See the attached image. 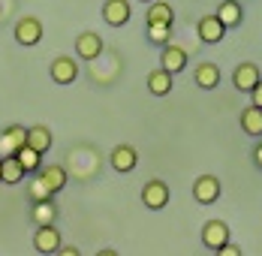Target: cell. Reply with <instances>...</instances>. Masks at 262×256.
<instances>
[{"label": "cell", "mask_w": 262, "mask_h": 256, "mask_svg": "<svg viewBox=\"0 0 262 256\" xmlns=\"http://www.w3.org/2000/svg\"><path fill=\"white\" fill-rule=\"evenodd\" d=\"M12 36H15V42L18 46H36L39 39H42V22L39 18H33V15H25V18H18L15 22V30H12Z\"/></svg>", "instance_id": "cell-3"}, {"label": "cell", "mask_w": 262, "mask_h": 256, "mask_svg": "<svg viewBox=\"0 0 262 256\" xmlns=\"http://www.w3.org/2000/svg\"><path fill=\"white\" fill-rule=\"evenodd\" d=\"M193 81L202 88V91H214L220 84V67L211 63V60H202L196 70H193Z\"/></svg>", "instance_id": "cell-16"}, {"label": "cell", "mask_w": 262, "mask_h": 256, "mask_svg": "<svg viewBox=\"0 0 262 256\" xmlns=\"http://www.w3.org/2000/svg\"><path fill=\"white\" fill-rule=\"evenodd\" d=\"M232 241V232L229 226L223 223V220H208L205 226H202V244L208 247V250H220L223 244H229Z\"/></svg>", "instance_id": "cell-7"}, {"label": "cell", "mask_w": 262, "mask_h": 256, "mask_svg": "<svg viewBox=\"0 0 262 256\" xmlns=\"http://www.w3.org/2000/svg\"><path fill=\"white\" fill-rule=\"evenodd\" d=\"M145 25H175V9L163 0H154L148 3V12H145Z\"/></svg>", "instance_id": "cell-20"}, {"label": "cell", "mask_w": 262, "mask_h": 256, "mask_svg": "<svg viewBox=\"0 0 262 256\" xmlns=\"http://www.w3.org/2000/svg\"><path fill=\"white\" fill-rule=\"evenodd\" d=\"M15 157H18V163L25 166V172H27V175H36V172L42 169V154H39V151H33V148H27V145H21Z\"/></svg>", "instance_id": "cell-23"}, {"label": "cell", "mask_w": 262, "mask_h": 256, "mask_svg": "<svg viewBox=\"0 0 262 256\" xmlns=\"http://www.w3.org/2000/svg\"><path fill=\"white\" fill-rule=\"evenodd\" d=\"M220 193H223V184L217 175H199L193 181V199L199 205H214L220 199Z\"/></svg>", "instance_id": "cell-1"}, {"label": "cell", "mask_w": 262, "mask_h": 256, "mask_svg": "<svg viewBox=\"0 0 262 256\" xmlns=\"http://www.w3.org/2000/svg\"><path fill=\"white\" fill-rule=\"evenodd\" d=\"M253 163H256V166L262 169V139L256 142V145H253Z\"/></svg>", "instance_id": "cell-29"}, {"label": "cell", "mask_w": 262, "mask_h": 256, "mask_svg": "<svg viewBox=\"0 0 262 256\" xmlns=\"http://www.w3.org/2000/svg\"><path fill=\"white\" fill-rule=\"evenodd\" d=\"M142 3H154V0H142Z\"/></svg>", "instance_id": "cell-31"}, {"label": "cell", "mask_w": 262, "mask_h": 256, "mask_svg": "<svg viewBox=\"0 0 262 256\" xmlns=\"http://www.w3.org/2000/svg\"><path fill=\"white\" fill-rule=\"evenodd\" d=\"M238 124H241V130H244L250 139H262V109H256V105L241 109Z\"/></svg>", "instance_id": "cell-18"}, {"label": "cell", "mask_w": 262, "mask_h": 256, "mask_svg": "<svg viewBox=\"0 0 262 256\" xmlns=\"http://www.w3.org/2000/svg\"><path fill=\"white\" fill-rule=\"evenodd\" d=\"M0 15H3V9H0Z\"/></svg>", "instance_id": "cell-32"}, {"label": "cell", "mask_w": 262, "mask_h": 256, "mask_svg": "<svg viewBox=\"0 0 262 256\" xmlns=\"http://www.w3.org/2000/svg\"><path fill=\"white\" fill-rule=\"evenodd\" d=\"M27 178L25 166L18 163V157H3L0 160V184H9V187H15V184H21Z\"/></svg>", "instance_id": "cell-17"}, {"label": "cell", "mask_w": 262, "mask_h": 256, "mask_svg": "<svg viewBox=\"0 0 262 256\" xmlns=\"http://www.w3.org/2000/svg\"><path fill=\"white\" fill-rule=\"evenodd\" d=\"M196 33H199V39H202L205 46H217V42H223L226 27L220 25V18H217V15H202V18H199V25H196Z\"/></svg>", "instance_id": "cell-13"}, {"label": "cell", "mask_w": 262, "mask_h": 256, "mask_svg": "<svg viewBox=\"0 0 262 256\" xmlns=\"http://www.w3.org/2000/svg\"><path fill=\"white\" fill-rule=\"evenodd\" d=\"M25 139H27V127H21V124H9L6 130H0V160L15 157L18 148L25 145Z\"/></svg>", "instance_id": "cell-6"}, {"label": "cell", "mask_w": 262, "mask_h": 256, "mask_svg": "<svg viewBox=\"0 0 262 256\" xmlns=\"http://www.w3.org/2000/svg\"><path fill=\"white\" fill-rule=\"evenodd\" d=\"M108 163H112V169H115V172L127 175V172H133V169L139 166V154H136L133 145H115L112 154H108Z\"/></svg>", "instance_id": "cell-9"}, {"label": "cell", "mask_w": 262, "mask_h": 256, "mask_svg": "<svg viewBox=\"0 0 262 256\" xmlns=\"http://www.w3.org/2000/svg\"><path fill=\"white\" fill-rule=\"evenodd\" d=\"M133 18L130 0H105L103 3V22L108 27H121Z\"/></svg>", "instance_id": "cell-11"}, {"label": "cell", "mask_w": 262, "mask_h": 256, "mask_svg": "<svg viewBox=\"0 0 262 256\" xmlns=\"http://www.w3.org/2000/svg\"><path fill=\"white\" fill-rule=\"evenodd\" d=\"M60 247H63V238H60V232L54 229V226H39V229L33 232V250L36 253L54 256Z\"/></svg>", "instance_id": "cell-5"}, {"label": "cell", "mask_w": 262, "mask_h": 256, "mask_svg": "<svg viewBox=\"0 0 262 256\" xmlns=\"http://www.w3.org/2000/svg\"><path fill=\"white\" fill-rule=\"evenodd\" d=\"M103 36L100 33H94V30H84L76 36V54H79L81 60H97L100 54H103Z\"/></svg>", "instance_id": "cell-10"}, {"label": "cell", "mask_w": 262, "mask_h": 256, "mask_svg": "<svg viewBox=\"0 0 262 256\" xmlns=\"http://www.w3.org/2000/svg\"><path fill=\"white\" fill-rule=\"evenodd\" d=\"M30 220H33L36 229H39V226H54V220H57V202H54V199H49V202H33Z\"/></svg>", "instance_id": "cell-21"}, {"label": "cell", "mask_w": 262, "mask_h": 256, "mask_svg": "<svg viewBox=\"0 0 262 256\" xmlns=\"http://www.w3.org/2000/svg\"><path fill=\"white\" fill-rule=\"evenodd\" d=\"M214 256H244V250H241L238 244H232V241H229V244H223L220 250H214Z\"/></svg>", "instance_id": "cell-26"}, {"label": "cell", "mask_w": 262, "mask_h": 256, "mask_svg": "<svg viewBox=\"0 0 262 256\" xmlns=\"http://www.w3.org/2000/svg\"><path fill=\"white\" fill-rule=\"evenodd\" d=\"M145 33H148V39L154 46H160V49L172 42V27L169 25H145Z\"/></svg>", "instance_id": "cell-25"}, {"label": "cell", "mask_w": 262, "mask_h": 256, "mask_svg": "<svg viewBox=\"0 0 262 256\" xmlns=\"http://www.w3.org/2000/svg\"><path fill=\"white\" fill-rule=\"evenodd\" d=\"M97 256H121L118 250H112V247H105V250H97Z\"/></svg>", "instance_id": "cell-30"}, {"label": "cell", "mask_w": 262, "mask_h": 256, "mask_svg": "<svg viewBox=\"0 0 262 256\" xmlns=\"http://www.w3.org/2000/svg\"><path fill=\"white\" fill-rule=\"evenodd\" d=\"M169 184L163 178H151L145 187H142V202L145 208H151V211H163L166 205H169Z\"/></svg>", "instance_id": "cell-2"}, {"label": "cell", "mask_w": 262, "mask_h": 256, "mask_svg": "<svg viewBox=\"0 0 262 256\" xmlns=\"http://www.w3.org/2000/svg\"><path fill=\"white\" fill-rule=\"evenodd\" d=\"M259 81H262V73H259L256 63H238L235 70H232V84H235V91H241V94H250Z\"/></svg>", "instance_id": "cell-8"}, {"label": "cell", "mask_w": 262, "mask_h": 256, "mask_svg": "<svg viewBox=\"0 0 262 256\" xmlns=\"http://www.w3.org/2000/svg\"><path fill=\"white\" fill-rule=\"evenodd\" d=\"M36 175L46 181V187L52 190V196H57V193L67 187V181H70V175H67V169H63V166H42Z\"/></svg>", "instance_id": "cell-22"}, {"label": "cell", "mask_w": 262, "mask_h": 256, "mask_svg": "<svg viewBox=\"0 0 262 256\" xmlns=\"http://www.w3.org/2000/svg\"><path fill=\"white\" fill-rule=\"evenodd\" d=\"M145 84H148V91H151L154 97H169V94H172V88H175V76H172V73H166L163 67H157V70H151V73H148Z\"/></svg>", "instance_id": "cell-14"}, {"label": "cell", "mask_w": 262, "mask_h": 256, "mask_svg": "<svg viewBox=\"0 0 262 256\" xmlns=\"http://www.w3.org/2000/svg\"><path fill=\"white\" fill-rule=\"evenodd\" d=\"M217 18H220V25L226 27H238L241 22H244V9H241V3L238 0H223L220 6H217V12H214Z\"/></svg>", "instance_id": "cell-19"}, {"label": "cell", "mask_w": 262, "mask_h": 256, "mask_svg": "<svg viewBox=\"0 0 262 256\" xmlns=\"http://www.w3.org/2000/svg\"><path fill=\"white\" fill-rule=\"evenodd\" d=\"M250 105H256V109H262V81L250 91Z\"/></svg>", "instance_id": "cell-27"}, {"label": "cell", "mask_w": 262, "mask_h": 256, "mask_svg": "<svg viewBox=\"0 0 262 256\" xmlns=\"http://www.w3.org/2000/svg\"><path fill=\"white\" fill-rule=\"evenodd\" d=\"M160 67H163L166 73L178 76L181 70H187V51H184L181 46H175V42L163 46V49H160Z\"/></svg>", "instance_id": "cell-12"}, {"label": "cell", "mask_w": 262, "mask_h": 256, "mask_svg": "<svg viewBox=\"0 0 262 256\" xmlns=\"http://www.w3.org/2000/svg\"><path fill=\"white\" fill-rule=\"evenodd\" d=\"M49 76H52L54 84H73V81L79 78V63H76V57H70V54L54 57L52 67H49Z\"/></svg>", "instance_id": "cell-4"}, {"label": "cell", "mask_w": 262, "mask_h": 256, "mask_svg": "<svg viewBox=\"0 0 262 256\" xmlns=\"http://www.w3.org/2000/svg\"><path fill=\"white\" fill-rule=\"evenodd\" d=\"M27 196H30V202H49V199H54L52 190L46 187V181L39 178V175L27 181Z\"/></svg>", "instance_id": "cell-24"}, {"label": "cell", "mask_w": 262, "mask_h": 256, "mask_svg": "<svg viewBox=\"0 0 262 256\" xmlns=\"http://www.w3.org/2000/svg\"><path fill=\"white\" fill-rule=\"evenodd\" d=\"M54 256H81V250L76 247V244H67V247H60Z\"/></svg>", "instance_id": "cell-28"}, {"label": "cell", "mask_w": 262, "mask_h": 256, "mask_svg": "<svg viewBox=\"0 0 262 256\" xmlns=\"http://www.w3.org/2000/svg\"><path fill=\"white\" fill-rule=\"evenodd\" d=\"M25 145H27V148H33V151H39V154H46V151L54 145L52 130L46 127V124H33V127H27Z\"/></svg>", "instance_id": "cell-15"}]
</instances>
